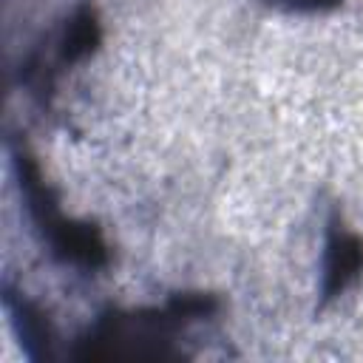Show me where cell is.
<instances>
[{"instance_id":"1","label":"cell","mask_w":363,"mask_h":363,"mask_svg":"<svg viewBox=\"0 0 363 363\" xmlns=\"http://www.w3.org/2000/svg\"><path fill=\"white\" fill-rule=\"evenodd\" d=\"M9 159L28 224L37 241L48 250V255L62 267H77L85 272L102 269L108 264V244L102 233L91 224L65 216L57 193L45 184L43 170L31 156V150L26 147V142L9 139Z\"/></svg>"},{"instance_id":"2","label":"cell","mask_w":363,"mask_h":363,"mask_svg":"<svg viewBox=\"0 0 363 363\" xmlns=\"http://www.w3.org/2000/svg\"><path fill=\"white\" fill-rule=\"evenodd\" d=\"M102 28H99V17L96 9L82 0L77 3L65 20L60 23V28L51 37V45L43 51H31L28 60L23 62V82L31 88L28 94L40 96V102H45V88L51 91L54 85V74L60 68H68L79 60H85L96 45H99Z\"/></svg>"},{"instance_id":"3","label":"cell","mask_w":363,"mask_h":363,"mask_svg":"<svg viewBox=\"0 0 363 363\" xmlns=\"http://www.w3.org/2000/svg\"><path fill=\"white\" fill-rule=\"evenodd\" d=\"M363 272V238L352 233L337 213L326 221L323 261H320V298L332 301L346 292Z\"/></svg>"},{"instance_id":"4","label":"cell","mask_w":363,"mask_h":363,"mask_svg":"<svg viewBox=\"0 0 363 363\" xmlns=\"http://www.w3.org/2000/svg\"><path fill=\"white\" fill-rule=\"evenodd\" d=\"M267 3L281 6V9H289V11H320V9L335 6L337 0H267Z\"/></svg>"}]
</instances>
